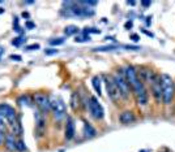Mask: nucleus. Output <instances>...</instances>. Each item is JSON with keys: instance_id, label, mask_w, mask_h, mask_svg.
Masks as SVG:
<instances>
[{"instance_id": "2f4dec72", "label": "nucleus", "mask_w": 175, "mask_h": 152, "mask_svg": "<svg viewBox=\"0 0 175 152\" xmlns=\"http://www.w3.org/2000/svg\"><path fill=\"white\" fill-rule=\"evenodd\" d=\"M12 60H21V56H17V55H12L11 56Z\"/></svg>"}, {"instance_id": "2eb2a0df", "label": "nucleus", "mask_w": 175, "mask_h": 152, "mask_svg": "<svg viewBox=\"0 0 175 152\" xmlns=\"http://www.w3.org/2000/svg\"><path fill=\"white\" fill-rule=\"evenodd\" d=\"M91 83H93V87L95 90V92L98 94V96L102 95V87H101V78L98 76L93 77V79H91Z\"/></svg>"}, {"instance_id": "f704fd0d", "label": "nucleus", "mask_w": 175, "mask_h": 152, "mask_svg": "<svg viewBox=\"0 0 175 152\" xmlns=\"http://www.w3.org/2000/svg\"><path fill=\"white\" fill-rule=\"evenodd\" d=\"M2 13H4V8H0V15H2Z\"/></svg>"}, {"instance_id": "393cba45", "label": "nucleus", "mask_w": 175, "mask_h": 152, "mask_svg": "<svg viewBox=\"0 0 175 152\" xmlns=\"http://www.w3.org/2000/svg\"><path fill=\"white\" fill-rule=\"evenodd\" d=\"M45 53L46 55H56L58 53V50H46Z\"/></svg>"}, {"instance_id": "6e6552de", "label": "nucleus", "mask_w": 175, "mask_h": 152, "mask_svg": "<svg viewBox=\"0 0 175 152\" xmlns=\"http://www.w3.org/2000/svg\"><path fill=\"white\" fill-rule=\"evenodd\" d=\"M51 111L54 115V118L56 121H60L64 118L65 116V104L63 103L62 99H56V100L51 102Z\"/></svg>"}, {"instance_id": "9d476101", "label": "nucleus", "mask_w": 175, "mask_h": 152, "mask_svg": "<svg viewBox=\"0 0 175 152\" xmlns=\"http://www.w3.org/2000/svg\"><path fill=\"white\" fill-rule=\"evenodd\" d=\"M34 117H36V134L38 137H43L45 133H46V118H45V116H43V113H41V112H36Z\"/></svg>"}, {"instance_id": "0eeeda50", "label": "nucleus", "mask_w": 175, "mask_h": 152, "mask_svg": "<svg viewBox=\"0 0 175 152\" xmlns=\"http://www.w3.org/2000/svg\"><path fill=\"white\" fill-rule=\"evenodd\" d=\"M150 90L153 94V98L157 104H161L162 102V86H161V77L157 76L153 78V81L150 82Z\"/></svg>"}, {"instance_id": "ddd939ff", "label": "nucleus", "mask_w": 175, "mask_h": 152, "mask_svg": "<svg viewBox=\"0 0 175 152\" xmlns=\"http://www.w3.org/2000/svg\"><path fill=\"white\" fill-rule=\"evenodd\" d=\"M5 148L8 151H15L17 150V142L15 139V134L13 133H8L7 134V138H5V143H4Z\"/></svg>"}, {"instance_id": "9b49d317", "label": "nucleus", "mask_w": 175, "mask_h": 152, "mask_svg": "<svg viewBox=\"0 0 175 152\" xmlns=\"http://www.w3.org/2000/svg\"><path fill=\"white\" fill-rule=\"evenodd\" d=\"M76 134V128H75V122L72 120H68L67 124H65V130H64V135L67 141H71Z\"/></svg>"}, {"instance_id": "7c9ffc66", "label": "nucleus", "mask_w": 175, "mask_h": 152, "mask_svg": "<svg viewBox=\"0 0 175 152\" xmlns=\"http://www.w3.org/2000/svg\"><path fill=\"white\" fill-rule=\"evenodd\" d=\"M150 4H152V2H142L141 5H142L144 8H148V7H150Z\"/></svg>"}, {"instance_id": "c85d7f7f", "label": "nucleus", "mask_w": 175, "mask_h": 152, "mask_svg": "<svg viewBox=\"0 0 175 152\" xmlns=\"http://www.w3.org/2000/svg\"><path fill=\"white\" fill-rule=\"evenodd\" d=\"M132 26H133L132 21H127V22H125V25H124V27H125L127 30H128V29H131V27H132Z\"/></svg>"}, {"instance_id": "f3484780", "label": "nucleus", "mask_w": 175, "mask_h": 152, "mask_svg": "<svg viewBox=\"0 0 175 152\" xmlns=\"http://www.w3.org/2000/svg\"><path fill=\"white\" fill-rule=\"evenodd\" d=\"M78 103H80V99H78V94H77V92H73V94H72V98H71V107H72L73 111H77Z\"/></svg>"}, {"instance_id": "a211bd4d", "label": "nucleus", "mask_w": 175, "mask_h": 152, "mask_svg": "<svg viewBox=\"0 0 175 152\" xmlns=\"http://www.w3.org/2000/svg\"><path fill=\"white\" fill-rule=\"evenodd\" d=\"M12 129H13V134L15 135H22V128H21L20 120H16V122L12 125Z\"/></svg>"}, {"instance_id": "7ed1b4c3", "label": "nucleus", "mask_w": 175, "mask_h": 152, "mask_svg": "<svg viewBox=\"0 0 175 152\" xmlns=\"http://www.w3.org/2000/svg\"><path fill=\"white\" fill-rule=\"evenodd\" d=\"M115 83L118 85V87L120 90V94H122V98L123 99H128L129 96V85L127 82V78H125V73L123 69H118L115 72V74L112 76Z\"/></svg>"}, {"instance_id": "423d86ee", "label": "nucleus", "mask_w": 175, "mask_h": 152, "mask_svg": "<svg viewBox=\"0 0 175 152\" xmlns=\"http://www.w3.org/2000/svg\"><path fill=\"white\" fill-rule=\"evenodd\" d=\"M89 111H90L91 116H93L95 120H102L103 116H105L103 108H102V105L99 104L98 99L95 98V96H91V98L89 99Z\"/></svg>"}, {"instance_id": "f8f14e48", "label": "nucleus", "mask_w": 175, "mask_h": 152, "mask_svg": "<svg viewBox=\"0 0 175 152\" xmlns=\"http://www.w3.org/2000/svg\"><path fill=\"white\" fill-rule=\"evenodd\" d=\"M119 120H120V122H122V124H124V125H129V124L135 122L136 117H135V113H133L132 111H124V112H122V113H120Z\"/></svg>"}, {"instance_id": "1a4fd4ad", "label": "nucleus", "mask_w": 175, "mask_h": 152, "mask_svg": "<svg viewBox=\"0 0 175 152\" xmlns=\"http://www.w3.org/2000/svg\"><path fill=\"white\" fill-rule=\"evenodd\" d=\"M0 115H2L4 118H5L7 121H8V124L12 125L16 122V112H15V109L11 107V105H8V104H5V103H3V104H0Z\"/></svg>"}, {"instance_id": "cd10ccee", "label": "nucleus", "mask_w": 175, "mask_h": 152, "mask_svg": "<svg viewBox=\"0 0 175 152\" xmlns=\"http://www.w3.org/2000/svg\"><path fill=\"white\" fill-rule=\"evenodd\" d=\"M4 128H5V124H4V117L2 116V115H0V129H4Z\"/></svg>"}, {"instance_id": "6ab92c4d", "label": "nucleus", "mask_w": 175, "mask_h": 152, "mask_svg": "<svg viewBox=\"0 0 175 152\" xmlns=\"http://www.w3.org/2000/svg\"><path fill=\"white\" fill-rule=\"evenodd\" d=\"M119 48L118 46H103V47H97V48H94L95 52H103V51H111V50H116Z\"/></svg>"}, {"instance_id": "f257e3e1", "label": "nucleus", "mask_w": 175, "mask_h": 152, "mask_svg": "<svg viewBox=\"0 0 175 152\" xmlns=\"http://www.w3.org/2000/svg\"><path fill=\"white\" fill-rule=\"evenodd\" d=\"M124 73H125V78H127V82H128L129 87L132 89V91L135 92L137 104L139 105H146L148 100H149V95H148L145 85H144V82L141 81V78H140L135 66L128 65V66L124 69Z\"/></svg>"}, {"instance_id": "412c9836", "label": "nucleus", "mask_w": 175, "mask_h": 152, "mask_svg": "<svg viewBox=\"0 0 175 152\" xmlns=\"http://www.w3.org/2000/svg\"><path fill=\"white\" fill-rule=\"evenodd\" d=\"M63 43H64V39H63V38H59V39H54V40H51L50 44H52V46H58V44H63Z\"/></svg>"}, {"instance_id": "b1692460", "label": "nucleus", "mask_w": 175, "mask_h": 152, "mask_svg": "<svg viewBox=\"0 0 175 152\" xmlns=\"http://www.w3.org/2000/svg\"><path fill=\"white\" fill-rule=\"evenodd\" d=\"M22 42H24V40H22V38H17V39H15V40L12 42V44H13V46H20Z\"/></svg>"}, {"instance_id": "dca6fc26", "label": "nucleus", "mask_w": 175, "mask_h": 152, "mask_svg": "<svg viewBox=\"0 0 175 152\" xmlns=\"http://www.w3.org/2000/svg\"><path fill=\"white\" fill-rule=\"evenodd\" d=\"M77 33H78V27L75 26V25H69V26H67V27L64 29V34L67 37L75 35V34H77Z\"/></svg>"}, {"instance_id": "72a5a7b5", "label": "nucleus", "mask_w": 175, "mask_h": 152, "mask_svg": "<svg viewBox=\"0 0 175 152\" xmlns=\"http://www.w3.org/2000/svg\"><path fill=\"white\" fill-rule=\"evenodd\" d=\"M127 4H129V5H135L136 3H135V2H127Z\"/></svg>"}, {"instance_id": "5701e85b", "label": "nucleus", "mask_w": 175, "mask_h": 152, "mask_svg": "<svg viewBox=\"0 0 175 152\" xmlns=\"http://www.w3.org/2000/svg\"><path fill=\"white\" fill-rule=\"evenodd\" d=\"M17 150H20V151H24V150H25V143L21 141V139L17 142Z\"/></svg>"}, {"instance_id": "c756f323", "label": "nucleus", "mask_w": 175, "mask_h": 152, "mask_svg": "<svg viewBox=\"0 0 175 152\" xmlns=\"http://www.w3.org/2000/svg\"><path fill=\"white\" fill-rule=\"evenodd\" d=\"M39 46L38 44H32V46H28L26 47V50H38Z\"/></svg>"}, {"instance_id": "4be33fe9", "label": "nucleus", "mask_w": 175, "mask_h": 152, "mask_svg": "<svg viewBox=\"0 0 175 152\" xmlns=\"http://www.w3.org/2000/svg\"><path fill=\"white\" fill-rule=\"evenodd\" d=\"M89 42L90 40V38L89 37H86L85 34H84V37H76V40L75 42H78V43H81V42Z\"/></svg>"}, {"instance_id": "20e7f679", "label": "nucleus", "mask_w": 175, "mask_h": 152, "mask_svg": "<svg viewBox=\"0 0 175 152\" xmlns=\"http://www.w3.org/2000/svg\"><path fill=\"white\" fill-rule=\"evenodd\" d=\"M105 83H106V90H107L108 98H110L115 104H118L122 99V94H120V90L118 87V85L115 83V81H114L112 76L105 77Z\"/></svg>"}, {"instance_id": "39448f33", "label": "nucleus", "mask_w": 175, "mask_h": 152, "mask_svg": "<svg viewBox=\"0 0 175 152\" xmlns=\"http://www.w3.org/2000/svg\"><path fill=\"white\" fill-rule=\"evenodd\" d=\"M34 103L37 104V107L41 109L42 113H49L51 111V100L46 94L37 92L34 95Z\"/></svg>"}, {"instance_id": "bb28decb", "label": "nucleus", "mask_w": 175, "mask_h": 152, "mask_svg": "<svg viewBox=\"0 0 175 152\" xmlns=\"http://www.w3.org/2000/svg\"><path fill=\"white\" fill-rule=\"evenodd\" d=\"M25 26H26L28 29H34V27H36V24H33V22H30V21H28V22L25 24Z\"/></svg>"}, {"instance_id": "4468645a", "label": "nucleus", "mask_w": 175, "mask_h": 152, "mask_svg": "<svg viewBox=\"0 0 175 152\" xmlns=\"http://www.w3.org/2000/svg\"><path fill=\"white\" fill-rule=\"evenodd\" d=\"M84 133H85L86 138H93V137H95V134H97L95 129L88 122H85V125H84Z\"/></svg>"}, {"instance_id": "aec40b11", "label": "nucleus", "mask_w": 175, "mask_h": 152, "mask_svg": "<svg viewBox=\"0 0 175 152\" xmlns=\"http://www.w3.org/2000/svg\"><path fill=\"white\" fill-rule=\"evenodd\" d=\"M5 138H7V134L4 133V130L0 129V146H4V143H5Z\"/></svg>"}, {"instance_id": "f03ea898", "label": "nucleus", "mask_w": 175, "mask_h": 152, "mask_svg": "<svg viewBox=\"0 0 175 152\" xmlns=\"http://www.w3.org/2000/svg\"><path fill=\"white\" fill-rule=\"evenodd\" d=\"M161 86H162V102L166 105H170L175 96V86L173 78L169 74H161Z\"/></svg>"}, {"instance_id": "a878e982", "label": "nucleus", "mask_w": 175, "mask_h": 152, "mask_svg": "<svg viewBox=\"0 0 175 152\" xmlns=\"http://www.w3.org/2000/svg\"><path fill=\"white\" fill-rule=\"evenodd\" d=\"M131 39H132L133 42H139L140 40V35H137V34H131Z\"/></svg>"}, {"instance_id": "473e14b6", "label": "nucleus", "mask_w": 175, "mask_h": 152, "mask_svg": "<svg viewBox=\"0 0 175 152\" xmlns=\"http://www.w3.org/2000/svg\"><path fill=\"white\" fill-rule=\"evenodd\" d=\"M22 17H24V18H25V17H26V18H28V17H29V13L24 12V13H22Z\"/></svg>"}]
</instances>
